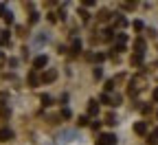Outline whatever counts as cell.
Listing matches in <instances>:
<instances>
[{"mask_svg": "<svg viewBox=\"0 0 158 145\" xmlns=\"http://www.w3.org/2000/svg\"><path fill=\"white\" fill-rule=\"evenodd\" d=\"M156 141H158V128H156V130H154V132L149 134V139H147V143H156Z\"/></svg>", "mask_w": 158, "mask_h": 145, "instance_id": "obj_10", "label": "cell"}, {"mask_svg": "<svg viewBox=\"0 0 158 145\" xmlns=\"http://www.w3.org/2000/svg\"><path fill=\"white\" fill-rule=\"evenodd\" d=\"M97 145H116V136L114 134H101L97 141Z\"/></svg>", "mask_w": 158, "mask_h": 145, "instance_id": "obj_1", "label": "cell"}, {"mask_svg": "<svg viewBox=\"0 0 158 145\" xmlns=\"http://www.w3.org/2000/svg\"><path fill=\"white\" fill-rule=\"evenodd\" d=\"M62 117H64V119H70V110L64 108V110H62Z\"/></svg>", "mask_w": 158, "mask_h": 145, "instance_id": "obj_16", "label": "cell"}, {"mask_svg": "<svg viewBox=\"0 0 158 145\" xmlns=\"http://www.w3.org/2000/svg\"><path fill=\"white\" fill-rule=\"evenodd\" d=\"M134 132H136V134H145V132H147V126H145L143 121H138L136 126H134Z\"/></svg>", "mask_w": 158, "mask_h": 145, "instance_id": "obj_5", "label": "cell"}, {"mask_svg": "<svg viewBox=\"0 0 158 145\" xmlns=\"http://www.w3.org/2000/svg\"><path fill=\"white\" fill-rule=\"evenodd\" d=\"M125 42H127V37H125L123 33H121V35H116V49H118V51H123Z\"/></svg>", "mask_w": 158, "mask_h": 145, "instance_id": "obj_4", "label": "cell"}, {"mask_svg": "<svg viewBox=\"0 0 158 145\" xmlns=\"http://www.w3.org/2000/svg\"><path fill=\"white\" fill-rule=\"evenodd\" d=\"M0 62H2V53H0Z\"/></svg>", "mask_w": 158, "mask_h": 145, "instance_id": "obj_21", "label": "cell"}, {"mask_svg": "<svg viewBox=\"0 0 158 145\" xmlns=\"http://www.w3.org/2000/svg\"><path fill=\"white\" fill-rule=\"evenodd\" d=\"M42 101H44V106H51V97H46V95H44V97H42Z\"/></svg>", "mask_w": 158, "mask_h": 145, "instance_id": "obj_19", "label": "cell"}, {"mask_svg": "<svg viewBox=\"0 0 158 145\" xmlns=\"http://www.w3.org/2000/svg\"><path fill=\"white\" fill-rule=\"evenodd\" d=\"M103 40H112V31H110V29L103 31Z\"/></svg>", "mask_w": 158, "mask_h": 145, "instance_id": "obj_15", "label": "cell"}, {"mask_svg": "<svg viewBox=\"0 0 158 145\" xmlns=\"http://www.w3.org/2000/svg\"><path fill=\"white\" fill-rule=\"evenodd\" d=\"M79 126H88V117H81V119H79Z\"/></svg>", "mask_w": 158, "mask_h": 145, "instance_id": "obj_17", "label": "cell"}, {"mask_svg": "<svg viewBox=\"0 0 158 145\" xmlns=\"http://www.w3.org/2000/svg\"><path fill=\"white\" fill-rule=\"evenodd\" d=\"M29 22H37V13H31L29 15Z\"/></svg>", "mask_w": 158, "mask_h": 145, "instance_id": "obj_18", "label": "cell"}, {"mask_svg": "<svg viewBox=\"0 0 158 145\" xmlns=\"http://www.w3.org/2000/svg\"><path fill=\"white\" fill-rule=\"evenodd\" d=\"M154 99H156V101H158V88H156V90H154Z\"/></svg>", "mask_w": 158, "mask_h": 145, "instance_id": "obj_20", "label": "cell"}, {"mask_svg": "<svg viewBox=\"0 0 158 145\" xmlns=\"http://www.w3.org/2000/svg\"><path fill=\"white\" fill-rule=\"evenodd\" d=\"M55 77H57V73H55V70H46V73L42 75V79H44V81H53Z\"/></svg>", "mask_w": 158, "mask_h": 145, "instance_id": "obj_6", "label": "cell"}, {"mask_svg": "<svg viewBox=\"0 0 158 145\" xmlns=\"http://www.w3.org/2000/svg\"><path fill=\"white\" fill-rule=\"evenodd\" d=\"M79 51H81V44H79V40H75L73 42V53H79Z\"/></svg>", "mask_w": 158, "mask_h": 145, "instance_id": "obj_13", "label": "cell"}, {"mask_svg": "<svg viewBox=\"0 0 158 145\" xmlns=\"http://www.w3.org/2000/svg\"><path fill=\"white\" fill-rule=\"evenodd\" d=\"M7 42H9V33L2 31V33H0V44H7Z\"/></svg>", "mask_w": 158, "mask_h": 145, "instance_id": "obj_11", "label": "cell"}, {"mask_svg": "<svg viewBox=\"0 0 158 145\" xmlns=\"http://www.w3.org/2000/svg\"><path fill=\"white\" fill-rule=\"evenodd\" d=\"M0 114H2V117H9V108H5L2 101H0Z\"/></svg>", "mask_w": 158, "mask_h": 145, "instance_id": "obj_12", "label": "cell"}, {"mask_svg": "<svg viewBox=\"0 0 158 145\" xmlns=\"http://www.w3.org/2000/svg\"><path fill=\"white\" fill-rule=\"evenodd\" d=\"M9 139H13V132L9 128H0V141H9Z\"/></svg>", "mask_w": 158, "mask_h": 145, "instance_id": "obj_3", "label": "cell"}, {"mask_svg": "<svg viewBox=\"0 0 158 145\" xmlns=\"http://www.w3.org/2000/svg\"><path fill=\"white\" fill-rule=\"evenodd\" d=\"M46 64H48V57H46V55H37V57L33 59V68H37V70L44 68Z\"/></svg>", "mask_w": 158, "mask_h": 145, "instance_id": "obj_2", "label": "cell"}, {"mask_svg": "<svg viewBox=\"0 0 158 145\" xmlns=\"http://www.w3.org/2000/svg\"><path fill=\"white\" fill-rule=\"evenodd\" d=\"M37 81H40L37 75H35V73H29V84H31V86H37Z\"/></svg>", "mask_w": 158, "mask_h": 145, "instance_id": "obj_9", "label": "cell"}, {"mask_svg": "<svg viewBox=\"0 0 158 145\" xmlns=\"http://www.w3.org/2000/svg\"><path fill=\"white\" fill-rule=\"evenodd\" d=\"M97 112H99L97 101H90V103H88V114H97Z\"/></svg>", "mask_w": 158, "mask_h": 145, "instance_id": "obj_7", "label": "cell"}, {"mask_svg": "<svg viewBox=\"0 0 158 145\" xmlns=\"http://www.w3.org/2000/svg\"><path fill=\"white\" fill-rule=\"evenodd\" d=\"M141 59H143V55H134V57H132V64H134V66L141 64Z\"/></svg>", "mask_w": 158, "mask_h": 145, "instance_id": "obj_14", "label": "cell"}, {"mask_svg": "<svg viewBox=\"0 0 158 145\" xmlns=\"http://www.w3.org/2000/svg\"><path fill=\"white\" fill-rule=\"evenodd\" d=\"M127 22H125V18L123 15H118V18H114V27H125Z\"/></svg>", "mask_w": 158, "mask_h": 145, "instance_id": "obj_8", "label": "cell"}]
</instances>
